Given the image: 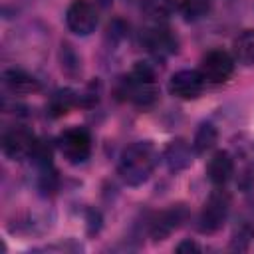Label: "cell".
Here are the masks:
<instances>
[{
  "instance_id": "6da1fadb",
  "label": "cell",
  "mask_w": 254,
  "mask_h": 254,
  "mask_svg": "<svg viewBox=\"0 0 254 254\" xmlns=\"http://www.w3.org/2000/svg\"><path fill=\"white\" fill-rule=\"evenodd\" d=\"M159 163V153L151 141H135L119 155L117 173L129 187L143 185Z\"/></svg>"
},
{
  "instance_id": "7a4b0ae2",
  "label": "cell",
  "mask_w": 254,
  "mask_h": 254,
  "mask_svg": "<svg viewBox=\"0 0 254 254\" xmlns=\"http://www.w3.org/2000/svg\"><path fill=\"white\" fill-rule=\"evenodd\" d=\"M121 89H123L121 93L139 107H149L159 97V89H157V83H155V73H153L151 65L145 64V62H137L133 65L129 75L121 81Z\"/></svg>"
},
{
  "instance_id": "3957f363",
  "label": "cell",
  "mask_w": 254,
  "mask_h": 254,
  "mask_svg": "<svg viewBox=\"0 0 254 254\" xmlns=\"http://www.w3.org/2000/svg\"><path fill=\"white\" fill-rule=\"evenodd\" d=\"M230 210V196L226 190H214L210 192V196L206 198L200 216H198V228L200 232H216L218 228H222V224L226 222Z\"/></svg>"
},
{
  "instance_id": "277c9868",
  "label": "cell",
  "mask_w": 254,
  "mask_h": 254,
  "mask_svg": "<svg viewBox=\"0 0 254 254\" xmlns=\"http://www.w3.org/2000/svg\"><path fill=\"white\" fill-rule=\"evenodd\" d=\"M198 71L208 83H224L234 73V58L224 50H212L202 58Z\"/></svg>"
},
{
  "instance_id": "5b68a950",
  "label": "cell",
  "mask_w": 254,
  "mask_h": 254,
  "mask_svg": "<svg viewBox=\"0 0 254 254\" xmlns=\"http://www.w3.org/2000/svg\"><path fill=\"white\" fill-rule=\"evenodd\" d=\"M60 149L71 165L85 163L91 155V137L85 129L73 127L60 137Z\"/></svg>"
},
{
  "instance_id": "8992f818",
  "label": "cell",
  "mask_w": 254,
  "mask_h": 254,
  "mask_svg": "<svg viewBox=\"0 0 254 254\" xmlns=\"http://www.w3.org/2000/svg\"><path fill=\"white\" fill-rule=\"evenodd\" d=\"M65 24L77 36H89L97 26V12L87 0H73L65 10Z\"/></svg>"
},
{
  "instance_id": "52a82bcc",
  "label": "cell",
  "mask_w": 254,
  "mask_h": 254,
  "mask_svg": "<svg viewBox=\"0 0 254 254\" xmlns=\"http://www.w3.org/2000/svg\"><path fill=\"white\" fill-rule=\"evenodd\" d=\"M36 137L32 131L24 129V127H14L10 131L4 133L2 137V151L6 157L14 159V161H22V159H30L36 147Z\"/></svg>"
},
{
  "instance_id": "ba28073f",
  "label": "cell",
  "mask_w": 254,
  "mask_h": 254,
  "mask_svg": "<svg viewBox=\"0 0 254 254\" xmlns=\"http://www.w3.org/2000/svg\"><path fill=\"white\" fill-rule=\"evenodd\" d=\"M204 77L196 69H181L171 75L169 91L179 99H196L204 89Z\"/></svg>"
},
{
  "instance_id": "9c48e42d",
  "label": "cell",
  "mask_w": 254,
  "mask_h": 254,
  "mask_svg": "<svg viewBox=\"0 0 254 254\" xmlns=\"http://www.w3.org/2000/svg\"><path fill=\"white\" fill-rule=\"evenodd\" d=\"M187 206L185 204H173L165 210H161L159 214H155V218L151 220L149 232L155 240H165L171 232H175L185 220H187Z\"/></svg>"
},
{
  "instance_id": "30bf717a",
  "label": "cell",
  "mask_w": 254,
  "mask_h": 254,
  "mask_svg": "<svg viewBox=\"0 0 254 254\" xmlns=\"http://www.w3.org/2000/svg\"><path fill=\"white\" fill-rule=\"evenodd\" d=\"M143 44L157 58H167V56L177 52V38L171 34V30H167L163 26H155V28L145 30Z\"/></svg>"
},
{
  "instance_id": "8fae6325",
  "label": "cell",
  "mask_w": 254,
  "mask_h": 254,
  "mask_svg": "<svg viewBox=\"0 0 254 254\" xmlns=\"http://www.w3.org/2000/svg\"><path fill=\"white\" fill-rule=\"evenodd\" d=\"M232 175H234V161H232L230 153L216 151L210 157L208 165H206V177H208V181L212 185H216V187H222V185H226L232 179Z\"/></svg>"
},
{
  "instance_id": "7c38bea8",
  "label": "cell",
  "mask_w": 254,
  "mask_h": 254,
  "mask_svg": "<svg viewBox=\"0 0 254 254\" xmlns=\"http://www.w3.org/2000/svg\"><path fill=\"white\" fill-rule=\"evenodd\" d=\"M163 159H165V165L171 173H179L183 169H187L190 163H192V151H190V145L185 141V139H175L171 141L165 151H163Z\"/></svg>"
},
{
  "instance_id": "4fadbf2b",
  "label": "cell",
  "mask_w": 254,
  "mask_h": 254,
  "mask_svg": "<svg viewBox=\"0 0 254 254\" xmlns=\"http://www.w3.org/2000/svg\"><path fill=\"white\" fill-rule=\"evenodd\" d=\"M4 83L12 93H32L40 89V83L34 75H30L24 69H6L4 71Z\"/></svg>"
},
{
  "instance_id": "5bb4252c",
  "label": "cell",
  "mask_w": 254,
  "mask_h": 254,
  "mask_svg": "<svg viewBox=\"0 0 254 254\" xmlns=\"http://www.w3.org/2000/svg\"><path fill=\"white\" fill-rule=\"evenodd\" d=\"M218 141V131L212 123H200L192 137V149L194 153H206L210 151Z\"/></svg>"
},
{
  "instance_id": "9a60e30c",
  "label": "cell",
  "mask_w": 254,
  "mask_h": 254,
  "mask_svg": "<svg viewBox=\"0 0 254 254\" xmlns=\"http://www.w3.org/2000/svg\"><path fill=\"white\" fill-rule=\"evenodd\" d=\"M234 56L244 65H254V30L242 32L234 42Z\"/></svg>"
},
{
  "instance_id": "2e32d148",
  "label": "cell",
  "mask_w": 254,
  "mask_h": 254,
  "mask_svg": "<svg viewBox=\"0 0 254 254\" xmlns=\"http://www.w3.org/2000/svg\"><path fill=\"white\" fill-rule=\"evenodd\" d=\"M181 12L187 22H196L210 12V0H183Z\"/></svg>"
},
{
  "instance_id": "e0dca14e",
  "label": "cell",
  "mask_w": 254,
  "mask_h": 254,
  "mask_svg": "<svg viewBox=\"0 0 254 254\" xmlns=\"http://www.w3.org/2000/svg\"><path fill=\"white\" fill-rule=\"evenodd\" d=\"M73 103H75L73 91H69V89H60V91L54 93V97H52V101H50V111H52V115L58 117V115L67 113V109H69Z\"/></svg>"
},
{
  "instance_id": "ac0fdd59",
  "label": "cell",
  "mask_w": 254,
  "mask_h": 254,
  "mask_svg": "<svg viewBox=\"0 0 254 254\" xmlns=\"http://www.w3.org/2000/svg\"><path fill=\"white\" fill-rule=\"evenodd\" d=\"M143 8L151 18L163 20V18H169L175 12V0H145Z\"/></svg>"
},
{
  "instance_id": "d6986e66",
  "label": "cell",
  "mask_w": 254,
  "mask_h": 254,
  "mask_svg": "<svg viewBox=\"0 0 254 254\" xmlns=\"http://www.w3.org/2000/svg\"><path fill=\"white\" fill-rule=\"evenodd\" d=\"M62 69L67 71V73L79 71V58L75 56V52L67 44L62 46Z\"/></svg>"
},
{
  "instance_id": "ffe728a7",
  "label": "cell",
  "mask_w": 254,
  "mask_h": 254,
  "mask_svg": "<svg viewBox=\"0 0 254 254\" xmlns=\"http://www.w3.org/2000/svg\"><path fill=\"white\" fill-rule=\"evenodd\" d=\"M177 252L179 254H185V252H200V246L194 242V240H183L179 246H177Z\"/></svg>"
},
{
  "instance_id": "44dd1931",
  "label": "cell",
  "mask_w": 254,
  "mask_h": 254,
  "mask_svg": "<svg viewBox=\"0 0 254 254\" xmlns=\"http://www.w3.org/2000/svg\"><path fill=\"white\" fill-rule=\"evenodd\" d=\"M97 2H99V6H103V8H107V6H109V4L113 2V0H97Z\"/></svg>"
}]
</instances>
